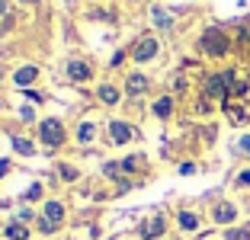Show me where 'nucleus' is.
I'll return each mask as SVG.
<instances>
[{
    "instance_id": "nucleus-9",
    "label": "nucleus",
    "mask_w": 250,
    "mask_h": 240,
    "mask_svg": "<svg viewBox=\"0 0 250 240\" xmlns=\"http://www.w3.org/2000/svg\"><path fill=\"white\" fill-rule=\"evenodd\" d=\"M234 215H237V211H234V205H231V202H221L218 208H215V221H218V224H231Z\"/></svg>"
},
{
    "instance_id": "nucleus-4",
    "label": "nucleus",
    "mask_w": 250,
    "mask_h": 240,
    "mask_svg": "<svg viewBox=\"0 0 250 240\" xmlns=\"http://www.w3.org/2000/svg\"><path fill=\"white\" fill-rule=\"evenodd\" d=\"M132 125H125V122H109V138L112 144H125V141H132Z\"/></svg>"
},
{
    "instance_id": "nucleus-23",
    "label": "nucleus",
    "mask_w": 250,
    "mask_h": 240,
    "mask_svg": "<svg viewBox=\"0 0 250 240\" xmlns=\"http://www.w3.org/2000/svg\"><path fill=\"white\" fill-rule=\"evenodd\" d=\"M122 170H125V173H132V170H135V157H125L122 160Z\"/></svg>"
},
{
    "instance_id": "nucleus-13",
    "label": "nucleus",
    "mask_w": 250,
    "mask_h": 240,
    "mask_svg": "<svg viewBox=\"0 0 250 240\" xmlns=\"http://www.w3.org/2000/svg\"><path fill=\"white\" fill-rule=\"evenodd\" d=\"M100 100H103L106 106H116V102H119V90L109 87V83H103V87H100Z\"/></svg>"
},
{
    "instance_id": "nucleus-8",
    "label": "nucleus",
    "mask_w": 250,
    "mask_h": 240,
    "mask_svg": "<svg viewBox=\"0 0 250 240\" xmlns=\"http://www.w3.org/2000/svg\"><path fill=\"white\" fill-rule=\"evenodd\" d=\"M164 234V218H151L145 227H141V237L145 240H157Z\"/></svg>"
},
{
    "instance_id": "nucleus-20",
    "label": "nucleus",
    "mask_w": 250,
    "mask_h": 240,
    "mask_svg": "<svg viewBox=\"0 0 250 240\" xmlns=\"http://www.w3.org/2000/svg\"><path fill=\"white\" fill-rule=\"evenodd\" d=\"M39 196H42V186H39V182H32L29 189L22 192V199H26V202H36V199H39Z\"/></svg>"
},
{
    "instance_id": "nucleus-17",
    "label": "nucleus",
    "mask_w": 250,
    "mask_h": 240,
    "mask_svg": "<svg viewBox=\"0 0 250 240\" xmlns=\"http://www.w3.org/2000/svg\"><path fill=\"white\" fill-rule=\"evenodd\" d=\"M151 16H154V22H157V26H161V29H170V16L164 13L161 7H154V10H151Z\"/></svg>"
},
{
    "instance_id": "nucleus-11",
    "label": "nucleus",
    "mask_w": 250,
    "mask_h": 240,
    "mask_svg": "<svg viewBox=\"0 0 250 240\" xmlns=\"http://www.w3.org/2000/svg\"><path fill=\"white\" fill-rule=\"evenodd\" d=\"M42 218H48L52 224H61V218H64V205H61V202H48Z\"/></svg>"
},
{
    "instance_id": "nucleus-10",
    "label": "nucleus",
    "mask_w": 250,
    "mask_h": 240,
    "mask_svg": "<svg viewBox=\"0 0 250 240\" xmlns=\"http://www.w3.org/2000/svg\"><path fill=\"white\" fill-rule=\"evenodd\" d=\"M125 90H128L132 96L145 93V90H147V77H145V74H132V77H128V83H125Z\"/></svg>"
},
{
    "instance_id": "nucleus-29",
    "label": "nucleus",
    "mask_w": 250,
    "mask_h": 240,
    "mask_svg": "<svg viewBox=\"0 0 250 240\" xmlns=\"http://www.w3.org/2000/svg\"><path fill=\"white\" fill-rule=\"evenodd\" d=\"M0 13H7V0H0Z\"/></svg>"
},
{
    "instance_id": "nucleus-24",
    "label": "nucleus",
    "mask_w": 250,
    "mask_h": 240,
    "mask_svg": "<svg viewBox=\"0 0 250 240\" xmlns=\"http://www.w3.org/2000/svg\"><path fill=\"white\" fill-rule=\"evenodd\" d=\"M180 173H183V176H189V173H196V163H183V167H180Z\"/></svg>"
},
{
    "instance_id": "nucleus-7",
    "label": "nucleus",
    "mask_w": 250,
    "mask_h": 240,
    "mask_svg": "<svg viewBox=\"0 0 250 240\" xmlns=\"http://www.w3.org/2000/svg\"><path fill=\"white\" fill-rule=\"evenodd\" d=\"M67 77L77 80V83H83V80L90 77V64L87 61H71V64H67Z\"/></svg>"
},
{
    "instance_id": "nucleus-1",
    "label": "nucleus",
    "mask_w": 250,
    "mask_h": 240,
    "mask_svg": "<svg viewBox=\"0 0 250 240\" xmlns=\"http://www.w3.org/2000/svg\"><path fill=\"white\" fill-rule=\"evenodd\" d=\"M202 51L212 55V58H221V55L228 51V36L221 29H208L206 36H202Z\"/></svg>"
},
{
    "instance_id": "nucleus-28",
    "label": "nucleus",
    "mask_w": 250,
    "mask_h": 240,
    "mask_svg": "<svg viewBox=\"0 0 250 240\" xmlns=\"http://www.w3.org/2000/svg\"><path fill=\"white\" fill-rule=\"evenodd\" d=\"M241 151H247V154H250V135H247V138H241Z\"/></svg>"
},
{
    "instance_id": "nucleus-22",
    "label": "nucleus",
    "mask_w": 250,
    "mask_h": 240,
    "mask_svg": "<svg viewBox=\"0 0 250 240\" xmlns=\"http://www.w3.org/2000/svg\"><path fill=\"white\" fill-rule=\"evenodd\" d=\"M61 176H64V180L71 182V180H77V170H74V167H67V163H64V167H61Z\"/></svg>"
},
{
    "instance_id": "nucleus-2",
    "label": "nucleus",
    "mask_w": 250,
    "mask_h": 240,
    "mask_svg": "<svg viewBox=\"0 0 250 240\" xmlns=\"http://www.w3.org/2000/svg\"><path fill=\"white\" fill-rule=\"evenodd\" d=\"M39 135H42V141L48 147H58L61 141H64V128H61L58 119H45V122L39 125Z\"/></svg>"
},
{
    "instance_id": "nucleus-12",
    "label": "nucleus",
    "mask_w": 250,
    "mask_h": 240,
    "mask_svg": "<svg viewBox=\"0 0 250 240\" xmlns=\"http://www.w3.org/2000/svg\"><path fill=\"white\" fill-rule=\"evenodd\" d=\"M170 112H173V100H170V96H161V100L154 102V116L157 119H167Z\"/></svg>"
},
{
    "instance_id": "nucleus-16",
    "label": "nucleus",
    "mask_w": 250,
    "mask_h": 240,
    "mask_svg": "<svg viewBox=\"0 0 250 240\" xmlns=\"http://www.w3.org/2000/svg\"><path fill=\"white\" fill-rule=\"evenodd\" d=\"M7 237H10V240H26V237H29V231H26L22 224H10V227H7Z\"/></svg>"
},
{
    "instance_id": "nucleus-25",
    "label": "nucleus",
    "mask_w": 250,
    "mask_h": 240,
    "mask_svg": "<svg viewBox=\"0 0 250 240\" xmlns=\"http://www.w3.org/2000/svg\"><path fill=\"white\" fill-rule=\"evenodd\" d=\"M103 170H106V176H116V173H119V170H122V167H116V163H106Z\"/></svg>"
},
{
    "instance_id": "nucleus-5",
    "label": "nucleus",
    "mask_w": 250,
    "mask_h": 240,
    "mask_svg": "<svg viewBox=\"0 0 250 240\" xmlns=\"http://www.w3.org/2000/svg\"><path fill=\"white\" fill-rule=\"evenodd\" d=\"M157 55V39H141L135 45V61H151Z\"/></svg>"
},
{
    "instance_id": "nucleus-27",
    "label": "nucleus",
    "mask_w": 250,
    "mask_h": 240,
    "mask_svg": "<svg viewBox=\"0 0 250 240\" xmlns=\"http://www.w3.org/2000/svg\"><path fill=\"white\" fill-rule=\"evenodd\" d=\"M7 170H10V160H0V176H7Z\"/></svg>"
},
{
    "instance_id": "nucleus-15",
    "label": "nucleus",
    "mask_w": 250,
    "mask_h": 240,
    "mask_svg": "<svg viewBox=\"0 0 250 240\" xmlns=\"http://www.w3.org/2000/svg\"><path fill=\"white\" fill-rule=\"evenodd\" d=\"M93 135H96V128L90 122H83L81 128H77V138H81V144H87V141H93Z\"/></svg>"
},
{
    "instance_id": "nucleus-26",
    "label": "nucleus",
    "mask_w": 250,
    "mask_h": 240,
    "mask_svg": "<svg viewBox=\"0 0 250 240\" xmlns=\"http://www.w3.org/2000/svg\"><path fill=\"white\" fill-rule=\"evenodd\" d=\"M237 182H241V186H250V170H244V173L237 176Z\"/></svg>"
},
{
    "instance_id": "nucleus-19",
    "label": "nucleus",
    "mask_w": 250,
    "mask_h": 240,
    "mask_svg": "<svg viewBox=\"0 0 250 240\" xmlns=\"http://www.w3.org/2000/svg\"><path fill=\"white\" fill-rule=\"evenodd\" d=\"M13 147H16V154H26V157L32 154V141H26V138H13Z\"/></svg>"
},
{
    "instance_id": "nucleus-3",
    "label": "nucleus",
    "mask_w": 250,
    "mask_h": 240,
    "mask_svg": "<svg viewBox=\"0 0 250 240\" xmlns=\"http://www.w3.org/2000/svg\"><path fill=\"white\" fill-rule=\"evenodd\" d=\"M231 83H234V74H215V77H208L206 83V93L215 96V100H225L231 90Z\"/></svg>"
},
{
    "instance_id": "nucleus-6",
    "label": "nucleus",
    "mask_w": 250,
    "mask_h": 240,
    "mask_svg": "<svg viewBox=\"0 0 250 240\" xmlns=\"http://www.w3.org/2000/svg\"><path fill=\"white\" fill-rule=\"evenodd\" d=\"M36 77H39V67H36V64H26V67H20V71L13 74L16 87H29V83H32Z\"/></svg>"
},
{
    "instance_id": "nucleus-18",
    "label": "nucleus",
    "mask_w": 250,
    "mask_h": 240,
    "mask_svg": "<svg viewBox=\"0 0 250 240\" xmlns=\"http://www.w3.org/2000/svg\"><path fill=\"white\" fill-rule=\"evenodd\" d=\"M225 240H250V227H234L225 234Z\"/></svg>"
},
{
    "instance_id": "nucleus-14",
    "label": "nucleus",
    "mask_w": 250,
    "mask_h": 240,
    "mask_svg": "<svg viewBox=\"0 0 250 240\" xmlns=\"http://www.w3.org/2000/svg\"><path fill=\"white\" fill-rule=\"evenodd\" d=\"M180 227H183V231H196V227H199V218L192 215V211H180Z\"/></svg>"
},
{
    "instance_id": "nucleus-30",
    "label": "nucleus",
    "mask_w": 250,
    "mask_h": 240,
    "mask_svg": "<svg viewBox=\"0 0 250 240\" xmlns=\"http://www.w3.org/2000/svg\"><path fill=\"white\" fill-rule=\"evenodd\" d=\"M22 3H36V0H22Z\"/></svg>"
},
{
    "instance_id": "nucleus-21",
    "label": "nucleus",
    "mask_w": 250,
    "mask_h": 240,
    "mask_svg": "<svg viewBox=\"0 0 250 240\" xmlns=\"http://www.w3.org/2000/svg\"><path fill=\"white\" fill-rule=\"evenodd\" d=\"M39 231H42V234H55V231H58V224H52L48 218H42V221H39Z\"/></svg>"
}]
</instances>
